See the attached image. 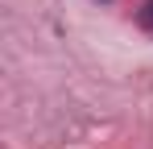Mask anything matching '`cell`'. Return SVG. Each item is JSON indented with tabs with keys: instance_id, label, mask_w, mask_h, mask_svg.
Masks as SVG:
<instances>
[{
	"instance_id": "cell-1",
	"label": "cell",
	"mask_w": 153,
	"mask_h": 149,
	"mask_svg": "<svg viewBox=\"0 0 153 149\" xmlns=\"http://www.w3.org/2000/svg\"><path fill=\"white\" fill-rule=\"evenodd\" d=\"M141 21H145V25H153V0L145 4V13H141Z\"/></svg>"
}]
</instances>
